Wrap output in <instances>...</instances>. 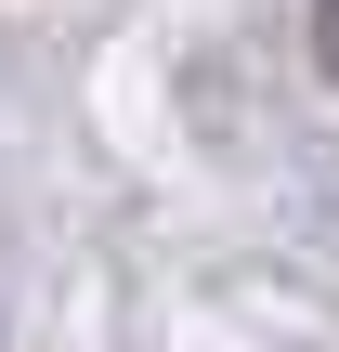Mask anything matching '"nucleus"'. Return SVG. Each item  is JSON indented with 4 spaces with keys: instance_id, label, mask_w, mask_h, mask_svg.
I'll return each mask as SVG.
<instances>
[{
    "instance_id": "1",
    "label": "nucleus",
    "mask_w": 339,
    "mask_h": 352,
    "mask_svg": "<svg viewBox=\"0 0 339 352\" xmlns=\"http://www.w3.org/2000/svg\"><path fill=\"white\" fill-rule=\"evenodd\" d=\"M314 39H327V65H339V0H314Z\"/></svg>"
}]
</instances>
